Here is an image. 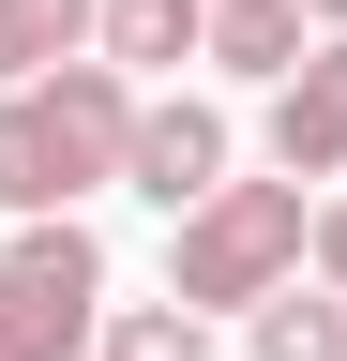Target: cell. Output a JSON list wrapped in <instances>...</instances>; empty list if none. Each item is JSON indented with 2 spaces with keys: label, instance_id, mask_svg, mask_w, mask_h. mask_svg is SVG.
<instances>
[{
  "label": "cell",
  "instance_id": "6da1fadb",
  "mask_svg": "<svg viewBox=\"0 0 347 361\" xmlns=\"http://www.w3.org/2000/svg\"><path fill=\"white\" fill-rule=\"evenodd\" d=\"M121 135H136L121 61H61V75L0 90V211H76L91 180H121Z\"/></svg>",
  "mask_w": 347,
  "mask_h": 361
},
{
  "label": "cell",
  "instance_id": "7a4b0ae2",
  "mask_svg": "<svg viewBox=\"0 0 347 361\" xmlns=\"http://www.w3.org/2000/svg\"><path fill=\"white\" fill-rule=\"evenodd\" d=\"M302 180H211L182 211V256H166V301L182 316H257L272 286H302Z\"/></svg>",
  "mask_w": 347,
  "mask_h": 361
},
{
  "label": "cell",
  "instance_id": "3957f363",
  "mask_svg": "<svg viewBox=\"0 0 347 361\" xmlns=\"http://www.w3.org/2000/svg\"><path fill=\"white\" fill-rule=\"evenodd\" d=\"M106 331V241L76 211H30L0 256V361H76Z\"/></svg>",
  "mask_w": 347,
  "mask_h": 361
},
{
  "label": "cell",
  "instance_id": "277c9868",
  "mask_svg": "<svg viewBox=\"0 0 347 361\" xmlns=\"http://www.w3.org/2000/svg\"><path fill=\"white\" fill-rule=\"evenodd\" d=\"M121 180H136L151 211H196L211 180H227V106H196V90L136 106V135H121Z\"/></svg>",
  "mask_w": 347,
  "mask_h": 361
},
{
  "label": "cell",
  "instance_id": "5b68a950",
  "mask_svg": "<svg viewBox=\"0 0 347 361\" xmlns=\"http://www.w3.org/2000/svg\"><path fill=\"white\" fill-rule=\"evenodd\" d=\"M272 166L287 180H347V30H317L302 75H272Z\"/></svg>",
  "mask_w": 347,
  "mask_h": 361
},
{
  "label": "cell",
  "instance_id": "8992f818",
  "mask_svg": "<svg viewBox=\"0 0 347 361\" xmlns=\"http://www.w3.org/2000/svg\"><path fill=\"white\" fill-rule=\"evenodd\" d=\"M196 61H211V75H242V90H272V75H302V0H211Z\"/></svg>",
  "mask_w": 347,
  "mask_h": 361
},
{
  "label": "cell",
  "instance_id": "52a82bcc",
  "mask_svg": "<svg viewBox=\"0 0 347 361\" xmlns=\"http://www.w3.org/2000/svg\"><path fill=\"white\" fill-rule=\"evenodd\" d=\"M196 30H211V0H91V45L121 75H151V61H196Z\"/></svg>",
  "mask_w": 347,
  "mask_h": 361
},
{
  "label": "cell",
  "instance_id": "ba28073f",
  "mask_svg": "<svg viewBox=\"0 0 347 361\" xmlns=\"http://www.w3.org/2000/svg\"><path fill=\"white\" fill-rule=\"evenodd\" d=\"M76 45H91V0H0V90L61 75Z\"/></svg>",
  "mask_w": 347,
  "mask_h": 361
},
{
  "label": "cell",
  "instance_id": "9c48e42d",
  "mask_svg": "<svg viewBox=\"0 0 347 361\" xmlns=\"http://www.w3.org/2000/svg\"><path fill=\"white\" fill-rule=\"evenodd\" d=\"M242 346H257V361H347V301H332V286H317V301L272 286V301L242 316Z\"/></svg>",
  "mask_w": 347,
  "mask_h": 361
},
{
  "label": "cell",
  "instance_id": "30bf717a",
  "mask_svg": "<svg viewBox=\"0 0 347 361\" xmlns=\"http://www.w3.org/2000/svg\"><path fill=\"white\" fill-rule=\"evenodd\" d=\"M91 346L106 361H211V316H182V301H106Z\"/></svg>",
  "mask_w": 347,
  "mask_h": 361
},
{
  "label": "cell",
  "instance_id": "8fae6325",
  "mask_svg": "<svg viewBox=\"0 0 347 361\" xmlns=\"http://www.w3.org/2000/svg\"><path fill=\"white\" fill-rule=\"evenodd\" d=\"M317 286H332V301H347V196H332V211H317Z\"/></svg>",
  "mask_w": 347,
  "mask_h": 361
},
{
  "label": "cell",
  "instance_id": "7c38bea8",
  "mask_svg": "<svg viewBox=\"0 0 347 361\" xmlns=\"http://www.w3.org/2000/svg\"><path fill=\"white\" fill-rule=\"evenodd\" d=\"M302 30H347V0H302Z\"/></svg>",
  "mask_w": 347,
  "mask_h": 361
}]
</instances>
